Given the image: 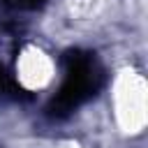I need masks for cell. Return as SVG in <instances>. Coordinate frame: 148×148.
Here are the masks:
<instances>
[{
	"label": "cell",
	"mask_w": 148,
	"mask_h": 148,
	"mask_svg": "<svg viewBox=\"0 0 148 148\" xmlns=\"http://www.w3.org/2000/svg\"><path fill=\"white\" fill-rule=\"evenodd\" d=\"M16 74H21L25 86L42 88L51 81V60L42 49L28 46L21 53V60H16Z\"/></svg>",
	"instance_id": "1"
}]
</instances>
